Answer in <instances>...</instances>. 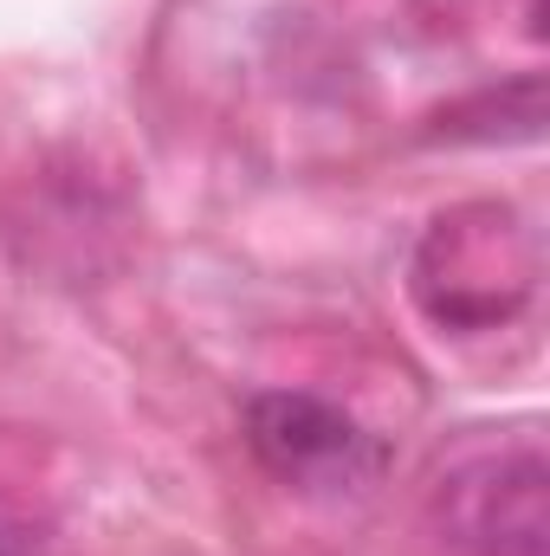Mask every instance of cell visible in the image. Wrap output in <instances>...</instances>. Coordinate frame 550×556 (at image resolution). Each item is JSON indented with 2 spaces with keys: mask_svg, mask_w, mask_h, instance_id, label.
I'll use <instances>...</instances> for the list:
<instances>
[{
  "mask_svg": "<svg viewBox=\"0 0 550 556\" xmlns=\"http://www.w3.org/2000/svg\"><path fill=\"white\" fill-rule=\"evenodd\" d=\"M414 291H421L427 317L447 330L505 324L538 291V240L512 207L440 214L414 260Z\"/></svg>",
  "mask_w": 550,
  "mask_h": 556,
  "instance_id": "6da1fadb",
  "label": "cell"
},
{
  "mask_svg": "<svg viewBox=\"0 0 550 556\" xmlns=\"http://www.w3.org/2000/svg\"><path fill=\"white\" fill-rule=\"evenodd\" d=\"M434 531L460 556H545L550 551V472L545 446H492L440 472L434 498Z\"/></svg>",
  "mask_w": 550,
  "mask_h": 556,
  "instance_id": "7a4b0ae2",
  "label": "cell"
},
{
  "mask_svg": "<svg viewBox=\"0 0 550 556\" xmlns=\"http://www.w3.org/2000/svg\"><path fill=\"white\" fill-rule=\"evenodd\" d=\"M247 446H253V459L273 472L278 485L311 492V498L370 492L383 479V466H389V446L363 420L343 415L337 402L298 395V389L253 395V408H247Z\"/></svg>",
  "mask_w": 550,
  "mask_h": 556,
  "instance_id": "3957f363",
  "label": "cell"
},
{
  "mask_svg": "<svg viewBox=\"0 0 550 556\" xmlns=\"http://www.w3.org/2000/svg\"><path fill=\"white\" fill-rule=\"evenodd\" d=\"M0 556H46V531L0 498Z\"/></svg>",
  "mask_w": 550,
  "mask_h": 556,
  "instance_id": "277c9868",
  "label": "cell"
}]
</instances>
